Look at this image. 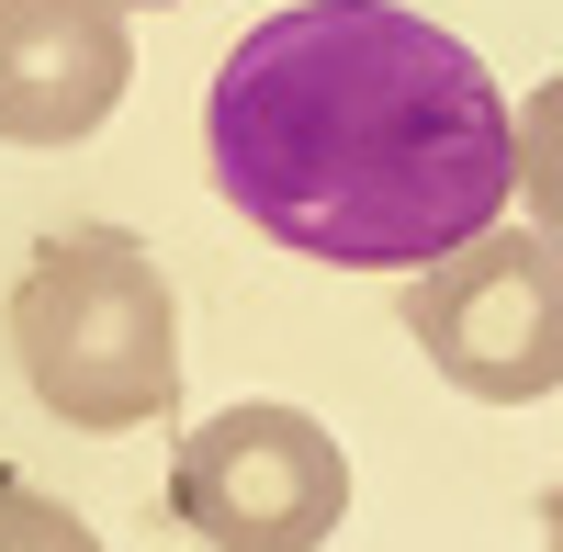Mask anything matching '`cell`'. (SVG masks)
Returning a JSON list of instances; mask_svg holds the SVG:
<instances>
[{
	"mask_svg": "<svg viewBox=\"0 0 563 552\" xmlns=\"http://www.w3.org/2000/svg\"><path fill=\"white\" fill-rule=\"evenodd\" d=\"M203 147L260 238L339 271H429L519 192L507 90L395 0H294L249 23L214 68Z\"/></svg>",
	"mask_w": 563,
	"mask_h": 552,
	"instance_id": "cell-1",
	"label": "cell"
},
{
	"mask_svg": "<svg viewBox=\"0 0 563 552\" xmlns=\"http://www.w3.org/2000/svg\"><path fill=\"white\" fill-rule=\"evenodd\" d=\"M12 361L45 418L68 429H147L180 395V305L147 238L68 225L45 238L12 294Z\"/></svg>",
	"mask_w": 563,
	"mask_h": 552,
	"instance_id": "cell-2",
	"label": "cell"
},
{
	"mask_svg": "<svg viewBox=\"0 0 563 552\" xmlns=\"http://www.w3.org/2000/svg\"><path fill=\"white\" fill-rule=\"evenodd\" d=\"M406 339L474 406H530L563 384V238L485 225L474 249L406 271Z\"/></svg>",
	"mask_w": 563,
	"mask_h": 552,
	"instance_id": "cell-3",
	"label": "cell"
},
{
	"mask_svg": "<svg viewBox=\"0 0 563 552\" xmlns=\"http://www.w3.org/2000/svg\"><path fill=\"white\" fill-rule=\"evenodd\" d=\"M169 519L203 552H316L350 519V451L305 406H225L180 440Z\"/></svg>",
	"mask_w": 563,
	"mask_h": 552,
	"instance_id": "cell-4",
	"label": "cell"
},
{
	"mask_svg": "<svg viewBox=\"0 0 563 552\" xmlns=\"http://www.w3.org/2000/svg\"><path fill=\"white\" fill-rule=\"evenodd\" d=\"M135 90L124 0H0V147H79Z\"/></svg>",
	"mask_w": 563,
	"mask_h": 552,
	"instance_id": "cell-5",
	"label": "cell"
},
{
	"mask_svg": "<svg viewBox=\"0 0 563 552\" xmlns=\"http://www.w3.org/2000/svg\"><path fill=\"white\" fill-rule=\"evenodd\" d=\"M519 203L541 238H563V68L519 102Z\"/></svg>",
	"mask_w": 563,
	"mask_h": 552,
	"instance_id": "cell-6",
	"label": "cell"
},
{
	"mask_svg": "<svg viewBox=\"0 0 563 552\" xmlns=\"http://www.w3.org/2000/svg\"><path fill=\"white\" fill-rule=\"evenodd\" d=\"M0 552H102V541H90V519H79V508L34 496L23 474H0Z\"/></svg>",
	"mask_w": 563,
	"mask_h": 552,
	"instance_id": "cell-7",
	"label": "cell"
},
{
	"mask_svg": "<svg viewBox=\"0 0 563 552\" xmlns=\"http://www.w3.org/2000/svg\"><path fill=\"white\" fill-rule=\"evenodd\" d=\"M541 541H552V552H563V485H552V496H541Z\"/></svg>",
	"mask_w": 563,
	"mask_h": 552,
	"instance_id": "cell-8",
	"label": "cell"
}]
</instances>
